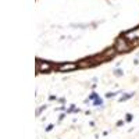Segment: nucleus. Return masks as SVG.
<instances>
[{"label":"nucleus","instance_id":"nucleus-1","mask_svg":"<svg viewBox=\"0 0 139 139\" xmlns=\"http://www.w3.org/2000/svg\"><path fill=\"white\" fill-rule=\"evenodd\" d=\"M114 49L115 52H120V53H127L129 52V49H131V46H129L128 40L125 38H118L117 40H115V45H114Z\"/></svg>","mask_w":139,"mask_h":139},{"label":"nucleus","instance_id":"nucleus-2","mask_svg":"<svg viewBox=\"0 0 139 139\" xmlns=\"http://www.w3.org/2000/svg\"><path fill=\"white\" fill-rule=\"evenodd\" d=\"M79 67V64L76 63H63L60 66H57V71L59 72H70V71H74Z\"/></svg>","mask_w":139,"mask_h":139},{"label":"nucleus","instance_id":"nucleus-3","mask_svg":"<svg viewBox=\"0 0 139 139\" xmlns=\"http://www.w3.org/2000/svg\"><path fill=\"white\" fill-rule=\"evenodd\" d=\"M53 66L50 64L49 61H40L38 60L36 61V72H49V71H52Z\"/></svg>","mask_w":139,"mask_h":139},{"label":"nucleus","instance_id":"nucleus-4","mask_svg":"<svg viewBox=\"0 0 139 139\" xmlns=\"http://www.w3.org/2000/svg\"><path fill=\"white\" fill-rule=\"evenodd\" d=\"M124 38L128 42H132L134 39H139V28H135V29H131V31L125 32Z\"/></svg>","mask_w":139,"mask_h":139},{"label":"nucleus","instance_id":"nucleus-5","mask_svg":"<svg viewBox=\"0 0 139 139\" xmlns=\"http://www.w3.org/2000/svg\"><path fill=\"white\" fill-rule=\"evenodd\" d=\"M132 96H134V93H132V92H131V93H125L124 96H121L118 100H120V102H125V100H128V99H131Z\"/></svg>","mask_w":139,"mask_h":139},{"label":"nucleus","instance_id":"nucleus-6","mask_svg":"<svg viewBox=\"0 0 139 139\" xmlns=\"http://www.w3.org/2000/svg\"><path fill=\"white\" fill-rule=\"evenodd\" d=\"M93 104H95V106H102V104H103V100H102L100 97H97V99H95Z\"/></svg>","mask_w":139,"mask_h":139},{"label":"nucleus","instance_id":"nucleus-7","mask_svg":"<svg viewBox=\"0 0 139 139\" xmlns=\"http://www.w3.org/2000/svg\"><path fill=\"white\" fill-rule=\"evenodd\" d=\"M46 108H47V106H42L40 108H38V110H36V115L39 117V115H40V113H42L43 110H46Z\"/></svg>","mask_w":139,"mask_h":139},{"label":"nucleus","instance_id":"nucleus-8","mask_svg":"<svg viewBox=\"0 0 139 139\" xmlns=\"http://www.w3.org/2000/svg\"><path fill=\"white\" fill-rule=\"evenodd\" d=\"M122 74H124V72H122V70H120V68H117V70L114 71V75H115V76H121Z\"/></svg>","mask_w":139,"mask_h":139},{"label":"nucleus","instance_id":"nucleus-9","mask_svg":"<svg viewBox=\"0 0 139 139\" xmlns=\"http://www.w3.org/2000/svg\"><path fill=\"white\" fill-rule=\"evenodd\" d=\"M115 95V92H108V93H106V97H113Z\"/></svg>","mask_w":139,"mask_h":139},{"label":"nucleus","instance_id":"nucleus-10","mask_svg":"<svg viewBox=\"0 0 139 139\" xmlns=\"http://www.w3.org/2000/svg\"><path fill=\"white\" fill-rule=\"evenodd\" d=\"M53 128H54V125H53V124H50V125H49V127H47V128H46V131L49 132V131H52Z\"/></svg>","mask_w":139,"mask_h":139},{"label":"nucleus","instance_id":"nucleus-11","mask_svg":"<svg viewBox=\"0 0 139 139\" xmlns=\"http://www.w3.org/2000/svg\"><path fill=\"white\" fill-rule=\"evenodd\" d=\"M125 117H127V121H131L132 120V114H127Z\"/></svg>","mask_w":139,"mask_h":139},{"label":"nucleus","instance_id":"nucleus-12","mask_svg":"<svg viewBox=\"0 0 139 139\" xmlns=\"http://www.w3.org/2000/svg\"><path fill=\"white\" fill-rule=\"evenodd\" d=\"M117 125H118V127H121V125H124V121H118V122H117Z\"/></svg>","mask_w":139,"mask_h":139}]
</instances>
